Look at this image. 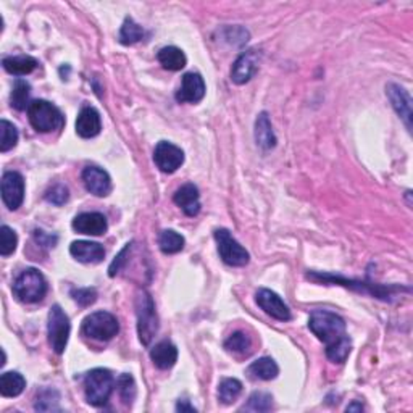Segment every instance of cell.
Segmentation results:
<instances>
[{
	"mask_svg": "<svg viewBox=\"0 0 413 413\" xmlns=\"http://www.w3.org/2000/svg\"><path fill=\"white\" fill-rule=\"evenodd\" d=\"M70 331L71 324L68 315L63 312L60 305H53L48 312V342H51L53 352L58 356L65 352Z\"/></svg>",
	"mask_w": 413,
	"mask_h": 413,
	"instance_id": "cell-7",
	"label": "cell"
},
{
	"mask_svg": "<svg viewBox=\"0 0 413 413\" xmlns=\"http://www.w3.org/2000/svg\"><path fill=\"white\" fill-rule=\"evenodd\" d=\"M386 94L389 97L397 115L404 120L407 129L412 131V97L409 92L402 86L391 82V84L386 86Z\"/></svg>",
	"mask_w": 413,
	"mask_h": 413,
	"instance_id": "cell-16",
	"label": "cell"
},
{
	"mask_svg": "<svg viewBox=\"0 0 413 413\" xmlns=\"http://www.w3.org/2000/svg\"><path fill=\"white\" fill-rule=\"evenodd\" d=\"M154 162L160 172L174 173L184 163V152L178 145L168 143V140H160L155 145Z\"/></svg>",
	"mask_w": 413,
	"mask_h": 413,
	"instance_id": "cell-9",
	"label": "cell"
},
{
	"mask_svg": "<svg viewBox=\"0 0 413 413\" xmlns=\"http://www.w3.org/2000/svg\"><path fill=\"white\" fill-rule=\"evenodd\" d=\"M73 230L80 232V235L102 236L109 230V223H107V218L99 212H86L80 213L73 220Z\"/></svg>",
	"mask_w": 413,
	"mask_h": 413,
	"instance_id": "cell-14",
	"label": "cell"
},
{
	"mask_svg": "<svg viewBox=\"0 0 413 413\" xmlns=\"http://www.w3.org/2000/svg\"><path fill=\"white\" fill-rule=\"evenodd\" d=\"M215 241L221 260L230 266H244L249 264V252L237 242L228 230H217Z\"/></svg>",
	"mask_w": 413,
	"mask_h": 413,
	"instance_id": "cell-8",
	"label": "cell"
},
{
	"mask_svg": "<svg viewBox=\"0 0 413 413\" xmlns=\"http://www.w3.org/2000/svg\"><path fill=\"white\" fill-rule=\"evenodd\" d=\"M255 300L257 305H259L266 315L278 320V322H289V320L293 318L288 305H286L284 300L281 299L278 294L273 293V291L259 289V293L255 295Z\"/></svg>",
	"mask_w": 413,
	"mask_h": 413,
	"instance_id": "cell-10",
	"label": "cell"
},
{
	"mask_svg": "<svg viewBox=\"0 0 413 413\" xmlns=\"http://www.w3.org/2000/svg\"><path fill=\"white\" fill-rule=\"evenodd\" d=\"M242 392V383L235 378H225L218 386V399L225 405H230L235 402Z\"/></svg>",
	"mask_w": 413,
	"mask_h": 413,
	"instance_id": "cell-26",
	"label": "cell"
},
{
	"mask_svg": "<svg viewBox=\"0 0 413 413\" xmlns=\"http://www.w3.org/2000/svg\"><path fill=\"white\" fill-rule=\"evenodd\" d=\"M29 95H31V86L29 82L24 80H17L15 81L12 95H10V102H12V107L17 110H26L29 104Z\"/></svg>",
	"mask_w": 413,
	"mask_h": 413,
	"instance_id": "cell-27",
	"label": "cell"
},
{
	"mask_svg": "<svg viewBox=\"0 0 413 413\" xmlns=\"http://www.w3.org/2000/svg\"><path fill=\"white\" fill-rule=\"evenodd\" d=\"M2 201L10 210H18L24 201V179L17 172H7L2 176Z\"/></svg>",
	"mask_w": 413,
	"mask_h": 413,
	"instance_id": "cell-11",
	"label": "cell"
},
{
	"mask_svg": "<svg viewBox=\"0 0 413 413\" xmlns=\"http://www.w3.org/2000/svg\"><path fill=\"white\" fill-rule=\"evenodd\" d=\"M150 358H152L154 365L160 370H168L178 360V349L172 342L162 341L150 351Z\"/></svg>",
	"mask_w": 413,
	"mask_h": 413,
	"instance_id": "cell-20",
	"label": "cell"
},
{
	"mask_svg": "<svg viewBox=\"0 0 413 413\" xmlns=\"http://www.w3.org/2000/svg\"><path fill=\"white\" fill-rule=\"evenodd\" d=\"M157 58H158V62L162 63V66L165 68V70H169V71L183 70L187 63V58H186V55H184V52L181 51V48H178L174 46L160 48Z\"/></svg>",
	"mask_w": 413,
	"mask_h": 413,
	"instance_id": "cell-24",
	"label": "cell"
},
{
	"mask_svg": "<svg viewBox=\"0 0 413 413\" xmlns=\"http://www.w3.org/2000/svg\"><path fill=\"white\" fill-rule=\"evenodd\" d=\"M13 294L19 302L36 304L46 297L47 281L36 268H28L18 275L13 283Z\"/></svg>",
	"mask_w": 413,
	"mask_h": 413,
	"instance_id": "cell-3",
	"label": "cell"
},
{
	"mask_svg": "<svg viewBox=\"0 0 413 413\" xmlns=\"http://www.w3.org/2000/svg\"><path fill=\"white\" fill-rule=\"evenodd\" d=\"M102 129L100 113L94 107H84L76 118V133L82 139L95 138Z\"/></svg>",
	"mask_w": 413,
	"mask_h": 413,
	"instance_id": "cell-18",
	"label": "cell"
},
{
	"mask_svg": "<svg viewBox=\"0 0 413 413\" xmlns=\"http://www.w3.org/2000/svg\"><path fill=\"white\" fill-rule=\"evenodd\" d=\"M82 183L87 191L97 197H107L111 192L110 174L99 167H86L82 169Z\"/></svg>",
	"mask_w": 413,
	"mask_h": 413,
	"instance_id": "cell-13",
	"label": "cell"
},
{
	"mask_svg": "<svg viewBox=\"0 0 413 413\" xmlns=\"http://www.w3.org/2000/svg\"><path fill=\"white\" fill-rule=\"evenodd\" d=\"M116 389H118V394L125 404H133V401L136 399V392H138L133 376L128 375V373H123L116 380Z\"/></svg>",
	"mask_w": 413,
	"mask_h": 413,
	"instance_id": "cell-32",
	"label": "cell"
},
{
	"mask_svg": "<svg viewBox=\"0 0 413 413\" xmlns=\"http://www.w3.org/2000/svg\"><path fill=\"white\" fill-rule=\"evenodd\" d=\"M136 317H138L139 341L149 346L158 333V317L155 302L145 289H140L136 295Z\"/></svg>",
	"mask_w": 413,
	"mask_h": 413,
	"instance_id": "cell-2",
	"label": "cell"
},
{
	"mask_svg": "<svg viewBox=\"0 0 413 413\" xmlns=\"http://www.w3.org/2000/svg\"><path fill=\"white\" fill-rule=\"evenodd\" d=\"M176 410L178 412H196L192 405L187 404V401H179L178 405H176Z\"/></svg>",
	"mask_w": 413,
	"mask_h": 413,
	"instance_id": "cell-39",
	"label": "cell"
},
{
	"mask_svg": "<svg viewBox=\"0 0 413 413\" xmlns=\"http://www.w3.org/2000/svg\"><path fill=\"white\" fill-rule=\"evenodd\" d=\"M28 118L37 133H52L65 125L62 111L47 100H33L28 107Z\"/></svg>",
	"mask_w": 413,
	"mask_h": 413,
	"instance_id": "cell-5",
	"label": "cell"
},
{
	"mask_svg": "<svg viewBox=\"0 0 413 413\" xmlns=\"http://www.w3.org/2000/svg\"><path fill=\"white\" fill-rule=\"evenodd\" d=\"M144 37V29L134 21L133 18H126L123 26L120 29V42L123 46H133V44L139 42Z\"/></svg>",
	"mask_w": 413,
	"mask_h": 413,
	"instance_id": "cell-30",
	"label": "cell"
},
{
	"mask_svg": "<svg viewBox=\"0 0 413 413\" xmlns=\"http://www.w3.org/2000/svg\"><path fill=\"white\" fill-rule=\"evenodd\" d=\"M18 129L7 120L0 121V152H8L18 144Z\"/></svg>",
	"mask_w": 413,
	"mask_h": 413,
	"instance_id": "cell-31",
	"label": "cell"
},
{
	"mask_svg": "<svg viewBox=\"0 0 413 413\" xmlns=\"http://www.w3.org/2000/svg\"><path fill=\"white\" fill-rule=\"evenodd\" d=\"M46 199L53 205H63L68 201V187L63 186V184H55V186L48 189Z\"/></svg>",
	"mask_w": 413,
	"mask_h": 413,
	"instance_id": "cell-37",
	"label": "cell"
},
{
	"mask_svg": "<svg viewBox=\"0 0 413 413\" xmlns=\"http://www.w3.org/2000/svg\"><path fill=\"white\" fill-rule=\"evenodd\" d=\"M255 140L257 145L264 150H270L276 145V136L266 111L260 113L255 121Z\"/></svg>",
	"mask_w": 413,
	"mask_h": 413,
	"instance_id": "cell-21",
	"label": "cell"
},
{
	"mask_svg": "<svg viewBox=\"0 0 413 413\" xmlns=\"http://www.w3.org/2000/svg\"><path fill=\"white\" fill-rule=\"evenodd\" d=\"M18 246V236L12 228L3 225L0 228V255L8 257L17 250Z\"/></svg>",
	"mask_w": 413,
	"mask_h": 413,
	"instance_id": "cell-34",
	"label": "cell"
},
{
	"mask_svg": "<svg viewBox=\"0 0 413 413\" xmlns=\"http://www.w3.org/2000/svg\"><path fill=\"white\" fill-rule=\"evenodd\" d=\"M115 387L113 375L107 368H95L84 376V394L87 404L104 407L109 402Z\"/></svg>",
	"mask_w": 413,
	"mask_h": 413,
	"instance_id": "cell-4",
	"label": "cell"
},
{
	"mask_svg": "<svg viewBox=\"0 0 413 413\" xmlns=\"http://www.w3.org/2000/svg\"><path fill=\"white\" fill-rule=\"evenodd\" d=\"M205 95V82L199 73H186L183 76L181 87L176 92L178 102H187V104H197Z\"/></svg>",
	"mask_w": 413,
	"mask_h": 413,
	"instance_id": "cell-15",
	"label": "cell"
},
{
	"mask_svg": "<svg viewBox=\"0 0 413 413\" xmlns=\"http://www.w3.org/2000/svg\"><path fill=\"white\" fill-rule=\"evenodd\" d=\"M34 409L41 410V412L60 410V407H58V394H57V391H53V389H44L41 392V394H37L36 405H34Z\"/></svg>",
	"mask_w": 413,
	"mask_h": 413,
	"instance_id": "cell-35",
	"label": "cell"
},
{
	"mask_svg": "<svg viewBox=\"0 0 413 413\" xmlns=\"http://www.w3.org/2000/svg\"><path fill=\"white\" fill-rule=\"evenodd\" d=\"M309 328L324 346L327 357L334 363H344L351 354L352 342L346 333V322L328 310H315L310 315Z\"/></svg>",
	"mask_w": 413,
	"mask_h": 413,
	"instance_id": "cell-1",
	"label": "cell"
},
{
	"mask_svg": "<svg viewBox=\"0 0 413 413\" xmlns=\"http://www.w3.org/2000/svg\"><path fill=\"white\" fill-rule=\"evenodd\" d=\"M273 407V397H271L268 392L257 391L249 397V402L247 405L242 407V410L247 412H268Z\"/></svg>",
	"mask_w": 413,
	"mask_h": 413,
	"instance_id": "cell-33",
	"label": "cell"
},
{
	"mask_svg": "<svg viewBox=\"0 0 413 413\" xmlns=\"http://www.w3.org/2000/svg\"><path fill=\"white\" fill-rule=\"evenodd\" d=\"M70 254L81 264H100L105 257V249L99 242L75 241L70 246Z\"/></svg>",
	"mask_w": 413,
	"mask_h": 413,
	"instance_id": "cell-19",
	"label": "cell"
},
{
	"mask_svg": "<svg viewBox=\"0 0 413 413\" xmlns=\"http://www.w3.org/2000/svg\"><path fill=\"white\" fill-rule=\"evenodd\" d=\"M26 387V380L17 371H5L0 376V394L3 397H18Z\"/></svg>",
	"mask_w": 413,
	"mask_h": 413,
	"instance_id": "cell-25",
	"label": "cell"
},
{
	"mask_svg": "<svg viewBox=\"0 0 413 413\" xmlns=\"http://www.w3.org/2000/svg\"><path fill=\"white\" fill-rule=\"evenodd\" d=\"M81 331L94 341L107 342L118 334L120 323L115 315L109 312H94L82 320Z\"/></svg>",
	"mask_w": 413,
	"mask_h": 413,
	"instance_id": "cell-6",
	"label": "cell"
},
{
	"mask_svg": "<svg viewBox=\"0 0 413 413\" xmlns=\"http://www.w3.org/2000/svg\"><path fill=\"white\" fill-rule=\"evenodd\" d=\"M225 349L231 354H237V356H249L252 352V341L246 333L237 331L226 339Z\"/></svg>",
	"mask_w": 413,
	"mask_h": 413,
	"instance_id": "cell-29",
	"label": "cell"
},
{
	"mask_svg": "<svg viewBox=\"0 0 413 413\" xmlns=\"http://www.w3.org/2000/svg\"><path fill=\"white\" fill-rule=\"evenodd\" d=\"M173 201L187 217H196L201 212V194L192 183L184 184L174 192Z\"/></svg>",
	"mask_w": 413,
	"mask_h": 413,
	"instance_id": "cell-17",
	"label": "cell"
},
{
	"mask_svg": "<svg viewBox=\"0 0 413 413\" xmlns=\"http://www.w3.org/2000/svg\"><path fill=\"white\" fill-rule=\"evenodd\" d=\"M71 297L75 299L81 307H89L91 304H94L97 300V291L94 288H81L71 291Z\"/></svg>",
	"mask_w": 413,
	"mask_h": 413,
	"instance_id": "cell-36",
	"label": "cell"
},
{
	"mask_svg": "<svg viewBox=\"0 0 413 413\" xmlns=\"http://www.w3.org/2000/svg\"><path fill=\"white\" fill-rule=\"evenodd\" d=\"M158 246L163 254H178L184 249V237L173 230H165L158 237Z\"/></svg>",
	"mask_w": 413,
	"mask_h": 413,
	"instance_id": "cell-28",
	"label": "cell"
},
{
	"mask_svg": "<svg viewBox=\"0 0 413 413\" xmlns=\"http://www.w3.org/2000/svg\"><path fill=\"white\" fill-rule=\"evenodd\" d=\"M260 63V51L250 48L244 53H241L239 58L235 62L231 68V81L236 84H246L249 82L259 70Z\"/></svg>",
	"mask_w": 413,
	"mask_h": 413,
	"instance_id": "cell-12",
	"label": "cell"
},
{
	"mask_svg": "<svg viewBox=\"0 0 413 413\" xmlns=\"http://www.w3.org/2000/svg\"><path fill=\"white\" fill-rule=\"evenodd\" d=\"M131 249H133V244H126L125 249L115 257L113 261H111V265L109 268V275L111 276V278H113V276H116L121 270H123V266L126 265V261H128V259H129Z\"/></svg>",
	"mask_w": 413,
	"mask_h": 413,
	"instance_id": "cell-38",
	"label": "cell"
},
{
	"mask_svg": "<svg viewBox=\"0 0 413 413\" xmlns=\"http://www.w3.org/2000/svg\"><path fill=\"white\" fill-rule=\"evenodd\" d=\"M2 65L5 71L15 76H26L33 73L39 66V62L34 57L29 55H19V57H7L3 58Z\"/></svg>",
	"mask_w": 413,
	"mask_h": 413,
	"instance_id": "cell-23",
	"label": "cell"
},
{
	"mask_svg": "<svg viewBox=\"0 0 413 413\" xmlns=\"http://www.w3.org/2000/svg\"><path fill=\"white\" fill-rule=\"evenodd\" d=\"M346 410H347V412H352V410H358V412H362V410H363V405H362V404H358V402H354V404L349 405Z\"/></svg>",
	"mask_w": 413,
	"mask_h": 413,
	"instance_id": "cell-40",
	"label": "cell"
},
{
	"mask_svg": "<svg viewBox=\"0 0 413 413\" xmlns=\"http://www.w3.org/2000/svg\"><path fill=\"white\" fill-rule=\"evenodd\" d=\"M279 368L276 365V362L270 357H261L259 360L252 362L250 367L247 368V375L255 380L261 381H271L278 376Z\"/></svg>",
	"mask_w": 413,
	"mask_h": 413,
	"instance_id": "cell-22",
	"label": "cell"
}]
</instances>
